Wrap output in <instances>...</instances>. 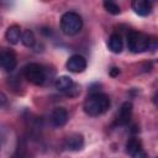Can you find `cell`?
Instances as JSON below:
<instances>
[{"label": "cell", "instance_id": "cell-1", "mask_svg": "<svg viewBox=\"0 0 158 158\" xmlns=\"http://www.w3.org/2000/svg\"><path fill=\"white\" fill-rule=\"evenodd\" d=\"M111 102L106 94L104 93H91L84 101L83 109L89 116H99L106 112Z\"/></svg>", "mask_w": 158, "mask_h": 158}, {"label": "cell", "instance_id": "cell-2", "mask_svg": "<svg viewBox=\"0 0 158 158\" xmlns=\"http://www.w3.org/2000/svg\"><path fill=\"white\" fill-rule=\"evenodd\" d=\"M83 27V20L79 14L68 11L60 17V30L65 36H74L80 32Z\"/></svg>", "mask_w": 158, "mask_h": 158}, {"label": "cell", "instance_id": "cell-3", "mask_svg": "<svg viewBox=\"0 0 158 158\" xmlns=\"http://www.w3.org/2000/svg\"><path fill=\"white\" fill-rule=\"evenodd\" d=\"M151 40L149 37L138 31H130L127 35V47L133 53H141L149 48Z\"/></svg>", "mask_w": 158, "mask_h": 158}, {"label": "cell", "instance_id": "cell-4", "mask_svg": "<svg viewBox=\"0 0 158 158\" xmlns=\"http://www.w3.org/2000/svg\"><path fill=\"white\" fill-rule=\"evenodd\" d=\"M25 78L33 85H42L46 81V69L38 63H30L23 68Z\"/></svg>", "mask_w": 158, "mask_h": 158}, {"label": "cell", "instance_id": "cell-5", "mask_svg": "<svg viewBox=\"0 0 158 158\" xmlns=\"http://www.w3.org/2000/svg\"><path fill=\"white\" fill-rule=\"evenodd\" d=\"M17 65L16 54L6 48L0 49V68L5 69L6 72H12Z\"/></svg>", "mask_w": 158, "mask_h": 158}, {"label": "cell", "instance_id": "cell-6", "mask_svg": "<svg viewBox=\"0 0 158 158\" xmlns=\"http://www.w3.org/2000/svg\"><path fill=\"white\" fill-rule=\"evenodd\" d=\"M65 67L72 73H81L86 69V59L80 54H73L68 58Z\"/></svg>", "mask_w": 158, "mask_h": 158}, {"label": "cell", "instance_id": "cell-7", "mask_svg": "<svg viewBox=\"0 0 158 158\" xmlns=\"http://www.w3.org/2000/svg\"><path fill=\"white\" fill-rule=\"evenodd\" d=\"M84 146V137L80 133H72L64 141V148L68 151H79Z\"/></svg>", "mask_w": 158, "mask_h": 158}, {"label": "cell", "instance_id": "cell-8", "mask_svg": "<svg viewBox=\"0 0 158 158\" xmlns=\"http://www.w3.org/2000/svg\"><path fill=\"white\" fill-rule=\"evenodd\" d=\"M68 121V112L64 107H54L51 114V122L56 127H62Z\"/></svg>", "mask_w": 158, "mask_h": 158}, {"label": "cell", "instance_id": "cell-9", "mask_svg": "<svg viewBox=\"0 0 158 158\" xmlns=\"http://www.w3.org/2000/svg\"><path fill=\"white\" fill-rule=\"evenodd\" d=\"M131 6L138 16H148L152 11V2L147 0H133Z\"/></svg>", "mask_w": 158, "mask_h": 158}, {"label": "cell", "instance_id": "cell-10", "mask_svg": "<svg viewBox=\"0 0 158 158\" xmlns=\"http://www.w3.org/2000/svg\"><path fill=\"white\" fill-rule=\"evenodd\" d=\"M131 115H132V104L126 101L120 107V111L117 115V125H120V126L127 125L131 120Z\"/></svg>", "mask_w": 158, "mask_h": 158}, {"label": "cell", "instance_id": "cell-11", "mask_svg": "<svg viewBox=\"0 0 158 158\" xmlns=\"http://www.w3.org/2000/svg\"><path fill=\"white\" fill-rule=\"evenodd\" d=\"M5 38L11 44H17L21 40V28L17 25H12L6 30Z\"/></svg>", "mask_w": 158, "mask_h": 158}, {"label": "cell", "instance_id": "cell-12", "mask_svg": "<svg viewBox=\"0 0 158 158\" xmlns=\"http://www.w3.org/2000/svg\"><path fill=\"white\" fill-rule=\"evenodd\" d=\"M107 47L112 53H120L122 51V48H123V42H122L121 36L118 33H112L109 37Z\"/></svg>", "mask_w": 158, "mask_h": 158}, {"label": "cell", "instance_id": "cell-13", "mask_svg": "<svg viewBox=\"0 0 158 158\" xmlns=\"http://www.w3.org/2000/svg\"><path fill=\"white\" fill-rule=\"evenodd\" d=\"M73 85H74V83H73L72 78L68 75H60L54 81V88L58 91H68Z\"/></svg>", "mask_w": 158, "mask_h": 158}, {"label": "cell", "instance_id": "cell-14", "mask_svg": "<svg viewBox=\"0 0 158 158\" xmlns=\"http://www.w3.org/2000/svg\"><path fill=\"white\" fill-rule=\"evenodd\" d=\"M20 41L22 42V44H23L25 47L31 48V47H33L35 43H36L35 33H33L31 30H25L23 32H21V40H20Z\"/></svg>", "mask_w": 158, "mask_h": 158}, {"label": "cell", "instance_id": "cell-15", "mask_svg": "<svg viewBox=\"0 0 158 158\" xmlns=\"http://www.w3.org/2000/svg\"><path fill=\"white\" fill-rule=\"evenodd\" d=\"M138 149H141V142L136 138V137H131L127 139L126 142V152L128 154H133L135 152H137Z\"/></svg>", "mask_w": 158, "mask_h": 158}, {"label": "cell", "instance_id": "cell-16", "mask_svg": "<svg viewBox=\"0 0 158 158\" xmlns=\"http://www.w3.org/2000/svg\"><path fill=\"white\" fill-rule=\"evenodd\" d=\"M104 7H105V10H106L109 14H111V15H118V14L121 12L120 6H118L116 2L110 1V0L104 1Z\"/></svg>", "mask_w": 158, "mask_h": 158}, {"label": "cell", "instance_id": "cell-17", "mask_svg": "<svg viewBox=\"0 0 158 158\" xmlns=\"http://www.w3.org/2000/svg\"><path fill=\"white\" fill-rule=\"evenodd\" d=\"M132 158H147V154L143 149H138L137 152H135L133 154H131Z\"/></svg>", "mask_w": 158, "mask_h": 158}, {"label": "cell", "instance_id": "cell-18", "mask_svg": "<svg viewBox=\"0 0 158 158\" xmlns=\"http://www.w3.org/2000/svg\"><path fill=\"white\" fill-rule=\"evenodd\" d=\"M109 74H110V77H112V78H115V77H117V75L120 74V69H118L117 67H112V68L110 69V72H109Z\"/></svg>", "mask_w": 158, "mask_h": 158}, {"label": "cell", "instance_id": "cell-19", "mask_svg": "<svg viewBox=\"0 0 158 158\" xmlns=\"http://www.w3.org/2000/svg\"><path fill=\"white\" fill-rule=\"evenodd\" d=\"M6 102H7V98H6V95H5L4 93H1V91H0V106L5 105Z\"/></svg>", "mask_w": 158, "mask_h": 158}]
</instances>
